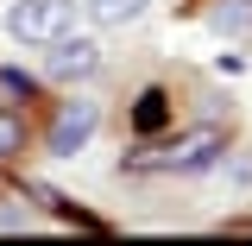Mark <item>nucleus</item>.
<instances>
[{
  "label": "nucleus",
  "instance_id": "7",
  "mask_svg": "<svg viewBox=\"0 0 252 246\" xmlns=\"http://www.w3.org/2000/svg\"><path fill=\"white\" fill-rule=\"evenodd\" d=\"M246 19H252V0H240V6H215V13H208L215 32H246Z\"/></svg>",
  "mask_w": 252,
  "mask_h": 246
},
{
  "label": "nucleus",
  "instance_id": "8",
  "mask_svg": "<svg viewBox=\"0 0 252 246\" xmlns=\"http://www.w3.org/2000/svg\"><path fill=\"white\" fill-rule=\"evenodd\" d=\"M19 139H26V126L13 120V114H0V158H13V152H19Z\"/></svg>",
  "mask_w": 252,
  "mask_h": 246
},
{
  "label": "nucleus",
  "instance_id": "5",
  "mask_svg": "<svg viewBox=\"0 0 252 246\" xmlns=\"http://www.w3.org/2000/svg\"><path fill=\"white\" fill-rule=\"evenodd\" d=\"M152 0H89V19L94 26H132Z\"/></svg>",
  "mask_w": 252,
  "mask_h": 246
},
{
  "label": "nucleus",
  "instance_id": "6",
  "mask_svg": "<svg viewBox=\"0 0 252 246\" xmlns=\"http://www.w3.org/2000/svg\"><path fill=\"white\" fill-rule=\"evenodd\" d=\"M164 114H170V95H164V89H145V95H139V107H132V126L152 133V126H164Z\"/></svg>",
  "mask_w": 252,
  "mask_h": 246
},
{
  "label": "nucleus",
  "instance_id": "2",
  "mask_svg": "<svg viewBox=\"0 0 252 246\" xmlns=\"http://www.w3.org/2000/svg\"><path fill=\"white\" fill-rule=\"evenodd\" d=\"M69 26H76V0H13L6 6V32L19 44H51Z\"/></svg>",
  "mask_w": 252,
  "mask_h": 246
},
{
  "label": "nucleus",
  "instance_id": "4",
  "mask_svg": "<svg viewBox=\"0 0 252 246\" xmlns=\"http://www.w3.org/2000/svg\"><path fill=\"white\" fill-rule=\"evenodd\" d=\"M57 82H82V76H94L101 70V44H94L89 32H57L51 38V63H44Z\"/></svg>",
  "mask_w": 252,
  "mask_h": 246
},
{
  "label": "nucleus",
  "instance_id": "3",
  "mask_svg": "<svg viewBox=\"0 0 252 246\" xmlns=\"http://www.w3.org/2000/svg\"><path fill=\"white\" fill-rule=\"evenodd\" d=\"M94 126H101V107H94L89 95H76V101H63V107H57V120H51V139H44V145H51L57 158H76V152L94 139Z\"/></svg>",
  "mask_w": 252,
  "mask_h": 246
},
{
  "label": "nucleus",
  "instance_id": "1",
  "mask_svg": "<svg viewBox=\"0 0 252 246\" xmlns=\"http://www.w3.org/2000/svg\"><path fill=\"white\" fill-rule=\"evenodd\" d=\"M220 152H227V133H220L215 120H202V126H189V133H177L170 145L132 158V171H183V177H189V171H208Z\"/></svg>",
  "mask_w": 252,
  "mask_h": 246
}]
</instances>
